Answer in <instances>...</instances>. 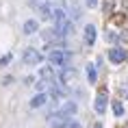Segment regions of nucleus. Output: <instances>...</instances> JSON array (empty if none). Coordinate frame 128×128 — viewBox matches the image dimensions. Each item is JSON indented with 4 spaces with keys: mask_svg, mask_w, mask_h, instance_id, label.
Here are the masks:
<instances>
[{
    "mask_svg": "<svg viewBox=\"0 0 128 128\" xmlns=\"http://www.w3.org/2000/svg\"><path fill=\"white\" fill-rule=\"evenodd\" d=\"M48 61L52 63V68H70V63H72V54L68 52V50H63V48H54V50H50V54H48Z\"/></svg>",
    "mask_w": 128,
    "mask_h": 128,
    "instance_id": "1",
    "label": "nucleus"
},
{
    "mask_svg": "<svg viewBox=\"0 0 128 128\" xmlns=\"http://www.w3.org/2000/svg\"><path fill=\"white\" fill-rule=\"evenodd\" d=\"M76 111H78V104L76 102H63L61 106H56L52 113L48 115V120H54V117H74Z\"/></svg>",
    "mask_w": 128,
    "mask_h": 128,
    "instance_id": "2",
    "label": "nucleus"
},
{
    "mask_svg": "<svg viewBox=\"0 0 128 128\" xmlns=\"http://www.w3.org/2000/svg\"><path fill=\"white\" fill-rule=\"evenodd\" d=\"M22 61H24L26 65H30V68H33V65H39L41 61H44V54H41L37 48H26V50H24V54H22Z\"/></svg>",
    "mask_w": 128,
    "mask_h": 128,
    "instance_id": "3",
    "label": "nucleus"
},
{
    "mask_svg": "<svg viewBox=\"0 0 128 128\" xmlns=\"http://www.w3.org/2000/svg\"><path fill=\"white\" fill-rule=\"evenodd\" d=\"M48 128H82V126L72 117H54V120H50Z\"/></svg>",
    "mask_w": 128,
    "mask_h": 128,
    "instance_id": "4",
    "label": "nucleus"
},
{
    "mask_svg": "<svg viewBox=\"0 0 128 128\" xmlns=\"http://www.w3.org/2000/svg\"><path fill=\"white\" fill-rule=\"evenodd\" d=\"M106 56H108V61H111V63L120 65V63H124V61L128 59V52L124 50V48H120V46H113V48L106 52Z\"/></svg>",
    "mask_w": 128,
    "mask_h": 128,
    "instance_id": "5",
    "label": "nucleus"
},
{
    "mask_svg": "<svg viewBox=\"0 0 128 128\" xmlns=\"http://www.w3.org/2000/svg\"><path fill=\"white\" fill-rule=\"evenodd\" d=\"M54 30H56L61 37H68V35L74 33V22L70 20V18H65V20H61V22L54 24Z\"/></svg>",
    "mask_w": 128,
    "mask_h": 128,
    "instance_id": "6",
    "label": "nucleus"
},
{
    "mask_svg": "<svg viewBox=\"0 0 128 128\" xmlns=\"http://www.w3.org/2000/svg\"><path fill=\"white\" fill-rule=\"evenodd\" d=\"M106 102H108V94H106V89L98 91V96H96V102H94V108H96V113H98V115H102L104 111H106Z\"/></svg>",
    "mask_w": 128,
    "mask_h": 128,
    "instance_id": "7",
    "label": "nucleus"
},
{
    "mask_svg": "<svg viewBox=\"0 0 128 128\" xmlns=\"http://www.w3.org/2000/svg\"><path fill=\"white\" fill-rule=\"evenodd\" d=\"M82 37H85V44H87V46H94V44H96L98 33H96L94 24H87V26H85V35H82Z\"/></svg>",
    "mask_w": 128,
    "mask_h": 128,
    "instance_id": "8",
    "label": "nucleus"
},
{
    "mask_svg": "<svg viewBox=\"0 0 128 128\" xmlns=\"http://www.w3.org/2000/svg\"><path fill=\"white\" fill-rule=\"evenodd\" d=\"M22 30H24V35H35L39 30V24H37V20H26L24 26H22Z\"/></svg>",
    "mask_w": 128,
    "mask_h": 128,
    "instance_id": "9",
    "label": "nucleus"
},
{
    "mask_svg": "<svg viewBox=\"0 0 128 128\" xmlns=\"http://www.w3.org/2000/svg\"><path fill=\"white\" fill-rule=\"evenodd\" d=\"M39 78H41V80H46L48 85H52V82H54V70L52 68H41L39 70Z\"/></svg>",
    "mask_w": 128,
    "mask_h": 128,
    "instance_id": "10",
    "label": "nucleus"
},
{
    "mask_svg": "<svg viewBox=\"0 0 128 128\" xmlns=\"http://www.w3.org/2000/svg\"><path fill=\"white\" fill-rule=\"evenodd\" d=\"M46 102H48V94H44V91H41V94H37L33 100H30V108H41Z\"/></svg>",
    "mask_w": 128,
    "mask_h": 128,
    "instance_id": "11",
    "label": "nucleus"
},
{
    "mask_svg": "<svg viewBox=\"0 0 128 128\" xmlns=\"http://www.w3.org/2000/svg\"><path fill=\"white\" fill-rule=\"evenodd\" d=\"M74 78H76V72H74V70L63 68V72H61V82H70V80H74Z\"/></svg>",
    "mask_w": 128,
    "mask_h": 128,
    "instance_id": "12",
    "label": "nucleus"
},
{
    "mask_svg": "<svg viewBox=\"0 0 128 128\" xmlns=\"http://www.w3.org/2000/svg\"><path fill=\"white\" fill-rule=\"evenodd\" d=\"M87 80L91 82V85L98 80V72H96V65H91V63L87 65Z\"/></svg>",
    "mask_w": 128,
    "mask_h": 128,
    "instance_id": "13",
    "label": "nucleus"
},
{
    "mask_svg": "<svg viewBox=\"0 0 128 128\" xmlns=\"http://www.w3.org/2000/svg\"><path fill=\"white\" fill-rule=\"evenodd\" d=\"M113 115L115 117H124V104L122 102H113Z\"/></svg>",
    "mask_w": 128,
    "mask_h": 128,
    "instance_id": "14",
    "label": "nucleus"
},
{
    "mask_svg": "<svg viewBox=\"0 0 128 128\" xmlns=\"http://www.w3.org/2000/svg\"><path fill=\"white\" fill-rule=\"evenodd\" d=\"M113 13V0H104V15Z\"/></svg>",
    "mask_w": 128,
    "mask_h": 128,
    "instance_id": "15",
    "label": "nucleus"
},
{
    "mask_svg": "<svg viewBox=\"0 0 128 128\" xmlns=\"http://www.w3.org/2000/svg\"><path fill=\"white\" fill-rule=\"evenodd\" d=\"M9 61H11V54H7V56H2V59H0V68H2V65H7Z\"/></svg>",
    "mask_w": 128,
    "mask_h": 128,
    "instance_id": "16",
    "label": "nucleus"
},
{
    "mask_svg": "<svg viewBox=\"0 0 128 128\" xmlns=\"http://www.w3.org/2000/svg\"><path fill=\"white\" fill-rule=\"evenodd\" d=\"M85 2H87V7H89V9H94L96 4H98V0H85Z\"/></svg>",
    "mask_w": 128,
    "mask_h": 128,
    "instance_id": "17",
    "label": "nucleus"
},
{
    "mask_svg": "<svg viewBox=\"0 0 128 128\" xmlns=\"http://www.w3.org/2000/svg\"><path fill=\"white\" fill-rule=\"evenodd\" d=\"M96 128H102V124H96Z\"/></svg>",
    "mask_w": 128,
    "mask_h": 128,
    "instance_id": "18",
    "label": "nucleus"
}]
</instances>
